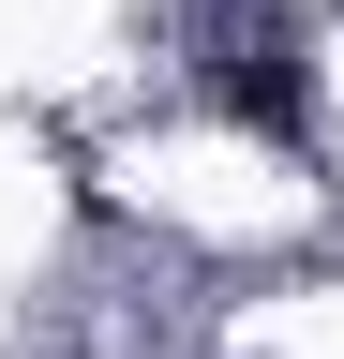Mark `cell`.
Here are the masks:
<instances>
[{
  "mask_svg": "<svg viewBox=\"0 0 344 359\" xmlns=\"http://www.w3.org/2000/svg\"><path fill=\"white\" fill-rule=\"evenodd\" d=\"M209 105L240 135H270V150H315V30H299L284 0H240V15L209 30Z\"/></svg>",
  "mask_w": 344,
  "mask_h": 359,
  "instance_id": "obj_1",
  "label": "cell"
}]
</instances>
